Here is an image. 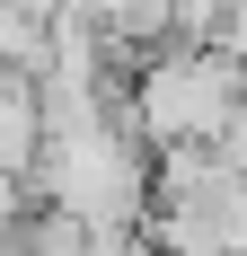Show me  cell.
<instances>
[{
    "mask_svg": "<svg viewBox=\"0 0 247 256\" xmlns=\"http://www.w3.org/2000/svg\"><path fill=\"white\" fill-rule=\"evenodd\" d=\"M212 150H221V159H230V177H247V98H238V106H230V124H221V132H212Z\"/></svg>",
    "mask_w": 247,
    "mask_h": 256,
    "instance_id": "3",
    "label": "cell"
},
{
    "mask_svg": "<svg viewBox=\"0 0 247 256\" xmlns=\"http://www.w3.org/2000/svg\"><path fill=\"white\" fill-rule=\"evenodd\" d=\"M247 98V71L221 44H150L132 71H124V124L142 132L150 150L168 142H212L230 124V106Z\"/></svg>",
    "mask_w": 247,
    "mask_h": 256,
    "instance_id": "2",
    "label": "cell"
},
{
    "mask_svg": "<svg viewBox=\"0 0 247 256\" xmlns=\"http://www.w3.org/2000/svg\"><path fill=\"white\" fill-rule=\"evenodd\" d=\"M26 194L71 212L88 238H132L150 212V142L124 124V106H71L44 115L36 159H26Z\"/></svg>",
    "mask_w": 247,
    "mask_h": 256,
    "instance_id": "1",
    "label": "cell"
}]
</instances>
